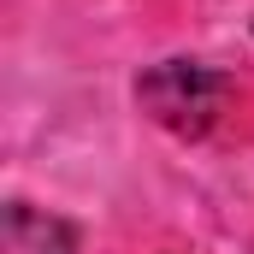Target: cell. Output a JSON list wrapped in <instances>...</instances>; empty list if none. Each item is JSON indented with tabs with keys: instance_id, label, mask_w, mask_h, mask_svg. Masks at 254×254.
I'll list each match as a JSON object with an SVG mask.
<instances>
[{
	"instance_id": "6da1fadb",
	"label": "cell",
	"mask_w": 254,
	"mask_h": 254,
	"mask_svg": "<svg viewBox=\"0 0 254 254\" xmlns=\"http://www.w3.org/2000/svg\"><path fill=\"white\" fill-rule=\"evenodd\" d=\"M219 101H225V77H213L207 65L190 60H166L142 77V107L178 136H201L219 119Z\"/></svg>"
},
{
	"instance_id": "7a4b0ae2",
	"label": "cell",
	"mask_w": 254,
	"mask_h": 254,
	"mask_svg": "<svg viewBox=\"0 0 254 254\" xmlns=\"http://www.w3.org/2000/svg\"><path fill=\"white\" fill-rule=\"evenodd\" d=\"M6 254H71V231L48 213H30V207H12L6 213Z\"/></svg>"
}]
</instances>
